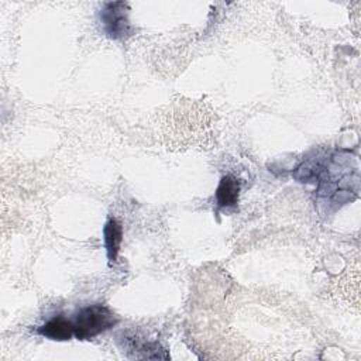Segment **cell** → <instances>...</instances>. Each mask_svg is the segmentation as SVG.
I'll list each match as a JSON object with an SVG mask.
<instances>
[{"instance_id": "1", "label": "cell", "mask_w": 361, "mask_h": 361, "mask_svg": "<svg viewBox=\"0 0 361 361\" xmlns=\"http://www.w3.org/2000/svg\"><path fill=\"white\" fill-rule=\"evenodd\" d=\"M118 322L114 312L106 305L94 303L82 307L73 320L75 337L78 340H90L116 326Z\"/></svg>"}, {"instance_id": "2", "label": "cell", "mask_w": 361, "mask_h": 361, "mask_svg": "<svg viewBox=\"0 0 361 361\" xmlns=\"http://www.w3.org/2000/svg\"><path fill=\"white\" fill-rule=\"evenodd\" d=\"M103 30L111 39H126L133 35L128 21V4L124 1H110L99 13Z\"/></svg>"}, {"instance_id": "3", "label": "cell", "mask_w": 361, "mask_h": 361, "mask_svg": "<svg viewBox=\"0 0 361 361\" xmlns=\"http://www.w3.org/2000/svg\"><path fill=\"white\" fill-rule=\"evenodd\" d=\"M37 331L42 337L54 341H66V340H71V337L75 334L73 322L65 319L63 316L52 317L45 324L39 326Z\"/></svg>"}, {"instance_id": "4", "label": "cell", "mask_w": 361, "mask_h": 361, "mask_svg": "<svg viewBox=\"0 0 361 361\" xmlns=\"http://www.w3.org/2000/svg\"><path fill=\"white\" fill-rule=\"evenodd\" d=\"M104 235V245L107 258L110 262H114L117 259V255L120 252L121 241H123V227L116 219H109L103 228Z\"/></svg>"}, {"instance_id": "5", "label": "cell", "mask_w": 361, "mask_h": 361, "mask_svg": "<svg viewBox=\"0 0 361 361\" xmlns=\"http://www.w3.org/2000/svg\"><path fill=\"white\" fill-rule=\"evenodd\" d=\"M238 192L240 185L238 180L230 175L223 176L219 182L217 190H216V200L220 207H230L234 206L238 200Z\"/></svg>"}]
</instances>
